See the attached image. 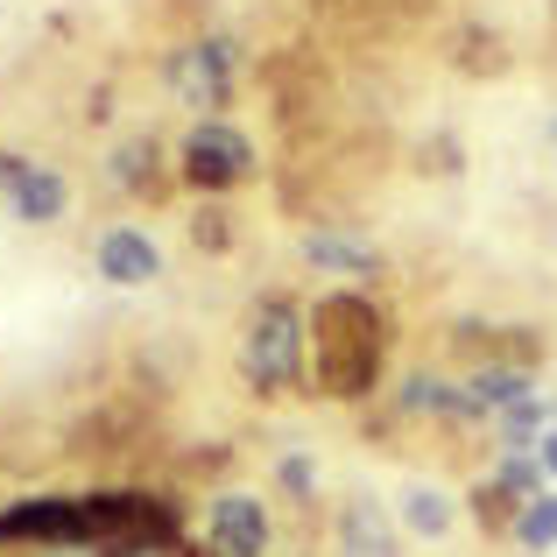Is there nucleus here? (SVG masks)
Masks as SVG:
<instances>
[{
    "label": "nucleus",
    "instance_id": "1",
    "mask_svg": "<svg viewBox=\"0 0 557 557\" xmlns=\"http://www.w3.org/2000/svg\"><path fill=\"white\" fill-rule=\"evenodd\" d=\"M381 311L360 289H332V297L311 304V374H318V395H339V403H360L374 395L381 381Z\"/></svg>",
    "mask_w": 557,
    "mask_h": 557
},
{
    "label": "nucleus",
    "instance_id": "2",
    "mask_svg": "<svg viewBox=\"0 0 557 557\" xmlns=\"http://www.w3.org/2000/svg\"><path fill=\"white\" fill-rule=\"evenodd\" d=\"M304 354H311V318H304V304L261 297L255 318H247V332H240V374H247V388H261V395L297 388V381H304Z\"/></svg>",
    "mask_w": 557,
    "mask_h": 557
},
{
    "label": "nucleus",
    "instance_id": "3",
    "mask_svg": "<svg viewBox=\"0 0 557 557\" xmlns=\"http://www.w3.org/2000/svg\"><path fill=\"white\" fill-rule=\"evenodd\" d=\"M163 78H170V92H177L190 113L219 121V107H226V92H233V42H226V36L184 42V50H170Z\"/></svg>",
    "mask_w": 557,
    "mask_h": 557
},
{
    "label": "nucleus",
    "instance_id": "4",
    "mask_svg": "<svg viewBox=\"0 0 557 557\" xmlns=\"http://www.w3.org/2000/svg\"><path fill=\"white\" fill-rule=\"evenodd\" d=\"M177 156H184V184L190 190H233V184L255 177V141H247L240 127H226V121H198Z\"/></svg>",
    "mask_w": 557,
    "mask_h": 557
},
{
    "label": "nucleus",
    "instance_id": "5",
    "mask_svg": "<svg viewBox=\"0 0 557 557\" xmlns=\"http://www.w3.org/2000/svg\"><path fill=\"white\" fill-rule=\"evenodd\" d=\"M205 536H212L219 557H261L269 550V508L255 494H219L212 516H205Z\"/></svg>",
    "mask_w": 557,
    "mask_h": 557
},
{
    "label": "nucleus",
    "instance_id": "6",
    "mask_svg": "<svg viewBox=\"0 0 557 557\" xmlns=\"http://www.w3.org/2000/svg\"><path fill=\"white\" fill-rule=\"evenodd\" d=\"M0 190H8L14 219H28V226H57V219H64V177L28 163V156H8V163H0Z\"/></svg>",
    "mask_w": 557,
    "mask_h": 557
},
{
    "label": "nucleus",
    "instance_id": "7",
    "mask_svg": "<svg viewBox=\"0 0 557 557\" xmlns=\"http://www.w3.org/2000/svg\"><path fill=\"white\" fill-rule=\"evenodd\" d=\"M92 261H99V275H107V283H121V289L156 283V275H163V247H156L141 226H113V233H99Z\"/></svg>",
    "mask_w": 557,
    "mask_h": 557
},
{
    "label": "nucleus",
    "instance_id": "8",
    "mask_svg": "<svg viewBox=\"0 0 557 557\" xmlns=\"http://www.w3.org/2000/svg\"><path fill=\"white\" fill-rule=\"evenodd\" d=\"M332 536H339V557H395V522L374 494H354L339 508V530Z\"/></svg>",
    "mask_w": 557,
    "mask_h": 557
},
{
    "label": "nucleus",
    "instance_id": "9",
    "mask_svg": "<svg viewBox=\"0 0 557 557\" xmlns=\"http://www.w3.org/2000/svg\"><path fill=\"white\" fill-rule=\"evenodd\" d=\"M522 395H536L522 360H480L473 381H466V403H473V417H502V409L522 403Z\"/></svg>",
    "mask_w": 557,
    "mask_h": 557
},
{
    "label": "nucleus",
    "instance_id": "10",
    "mask_svg": "<svg viewBox=\"0 0 557 557\" xmlns=\"http://www.w3.org/2000/svg\"><path fill=\"white\" fill-rule=\"evenodd\" d=\"M395 409L403 417H473V403H466V388H451V381H437V374H409L403 381V395H395Z\"/></svg>",
    "mask_w": 557,
    "mask_h": 557
},
{
    "label": "nucleus",
    "instance_id": "11",
    "mask_svg": "<svg viewBox=\"0 0 557 557\" xmlns=\"http://www.w3.org/2000/svg\"><path fill=\"white\" fill-rule=\"evenodd\" d=\"M304 261L311 269H332V275H374L381 255L360 240H346V233H304Z\"/></svg>",
    "mask_w": 557,
    "mask_h": 557
},
{
    "label": "nucleus",
    "instance_id": "12",
    "mask_svg": "<svg viewBox=\"0 0 557 557\" xmlns=\"http://www.w3.org/2000/svg\"><path fill=\"white\" fill-rule=\"evenodd\" d=\"M403 530L445 536V530H451V502H445L437 487H409V494H403Z\"/></svg>",
    "mask_w": 557,
    "mask_h": 557
},
{
    "label": "nucleus",
    "instance_id": "13",
    "mask_svg": "<svg viewBox=\"0 0 557 557\" xmlns=\"http://www.w3.org/2000/svg\"><path fill=\"white\" fill-rule=\"evenodd\" d=\"M107 177L121 184V190H141V184L156 177V141H149V135H141V141H121V149H113V170H107Z\"/></svg>",
    "mask_w": 557,
    "mask_h": 557
},
{
    "label": "nucleus",
    "instance_id": "14",
    "mask_svg": "<svg viewBox=\"0 0 557 557\" xmlns=\"http://www.w3.org/2000/svg\"><path fill=\"white\" fill-rule=\"evenodd\" d=\"M494 480H502L516 502H536V494H544V459H536V451H502V473Z\"/></svg>",
    "mask_w": 557,
    "mask_h": 557
},
{
    "label": "nucleus",
    "instance_id": "15",
    "mask_svg": "<svg viewBox=\"0 0 557 557\" xmlns=\"http://www.w3.org/2000/svg\"><path fill=\"white\" fill-rule=\"evenodd\" d=\"M516 536L530 550H544V544H557V494L544 487L536 502H522V516H516Z\"/></svg>",
    "mask_w": 557,
    "mask_h": 557
},
{
    "label": "nucleus",
    "instance_id": "16",
    "mask_svg": "<svg viewBox=\"0 0 557 557\" xmlns=\"http://www.w3.org/2000/svg\"><path fill=\"white\" fill-rule=\"evenodd\" d=\"M275 480H283V494L311 502V487H318V466H311V459H283V466H275Z\"/></svg>",
    "mask_w": 557,
    "mask_h": 557
},
{
    "label": "nucleus",
    "instance_id": "17",
    "mask_svg": "<svg viewBox=\"0 0 557 557\" xmlns=\"http://www.w3.org/2000/svg\"><path fill=\"white\" fill-rule=\"evenodd\" d=\"M190 240H198V247H212V255H219V247H226V240H233V226H226V212H198V219H190Z\"/></svg>",
    "mask_w": 557,
    "mask_h": 557
},
{
    "label": "nucleus",
    "instance_id": "18",
    "mask_svg": "<svg viewBox=\"0 0 557 557\" xmlns=\"http://www.w3.org/2000/svg\"><path fill=\"white\" fill-rule=\"evenodd\" d=\"M536 459H544V473L557 480V423H550V431H544V437H536Z\"/></svg>",
    "mask_w": 557,
    "mask_h": 557
},
{
    "label": "nucleus",
    "instance_id": "19",
    "mask_svg": "<svg viewBox=\"0 0 557 557\" xmlns=\"http://www.w3.org/2000/svg\"><path fill=\"white\" fill-rule=\"evenodd\" d=\"M42 557H107V550H42Z\"/></svg>",
    "mask_w": 557,
    "mask_h": 557
},
{
    "label": "nucleus",
    "instance_id": "20",
    "mask_svg": "<svg viewBox=\"0 0 557 557\" xmlns=\"http://www.w3.org/2000/svg\"><path fill=\"white\" fill-rule=\"evenodd\" d=\"M550 149H557V121H550Z\"/></svg>",
    "mask_w": 557,
    "mask_h": 557
},
{
    "label": "nucleus",
    "instance_id": "21",
    "mask_svg": "<svg viewBox=\"0 0 557 557\" xmlns=\"http://www.w3.org/2000/svg\"><path fill=\"white\" fill-rule=\"evenodd\" d=\"M149 557H170V550H149Z\"/></svg>",
    "mask_w": 557,
    "mask_h": 557
},
{
    "label": "nucleus",
    "instance_id": "22",
    "mask_svg": "<svg viewBox=\"0 0 557 557\" xmlns=\"http://www.w3.org/2000/svg\"><path fill=\"white\" fill-rule=\"evenodd\" d=\"M0 163H8V149H0Z\"/></svg>",
    "mask_w": 557,
    "mask_h": 557
}]
</instances>
